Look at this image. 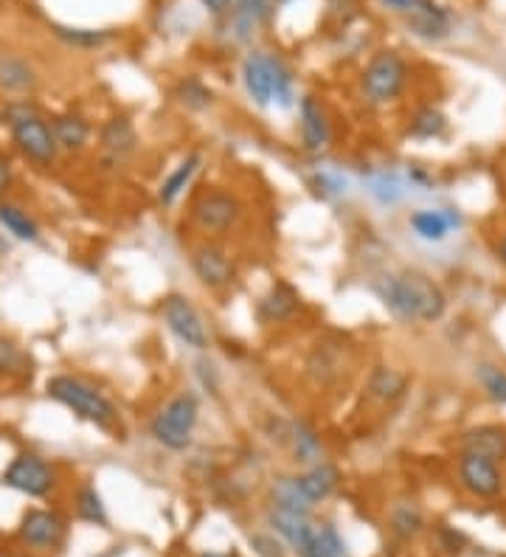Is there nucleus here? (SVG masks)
I'll list each match as a JSON object with an SVG mask.
<instances>
[{
  "label": "nucleus",
  "instance_id": "1",
  "mask_svg": "<svg viewBox=\"0 0 506 557\" xmlns=\"http://www.w3.org/2000/svg\"><path fill=\"white\" fill-rule=\"evenodd\" d=\"M377 293L394 316L411 324H433L447 313L445 290L422 271L388 273L377 285Z\"/></svg>",
  "mask_w": 506,
  "mask_h": 557
},
{
  "label": "nucleus",
  "instance_id": "2",
  "mask_svg": "<svg viewBox=\"0 0 506 557\" xmlns=\"http://www.w3.org/2000/svg\"><path fill=\"white\" fill-rule=\"evenodd\" d=\"M242 85L259 107H293L296 91H293V74L276 54L253 51L242 62Z\"/></svg>",
  "mask_w": 506,
  "mask_h": 557
},
{
  "label": "nucleus",
  "instance_id": "3",
  "mask_svg": "<svg viewBox=\"0 0 506 557\" xmlns=\"http://www.w3.org/2000/svg\"><path fill=\"white\" fill-rule=\"evenodd\" d=\"M45 392L51 400H57L60 406L68 411H74L76 417L93 422L99 428H110L116 422V406L107 400L105 394L99 392L96 386L85 383L82 377L74 375H57L45 383Z\"/></svg>",
  "mask_w": 506,
  "mask_h": 557
},
{
  "label": "nucleus",
  "instance_id": "4",
  "mask_svg": "<svg viewBox=\"0 0 506 557\" xmlns=\"http://www.w3.org/2000/svg\"><path fill=\"white\" fill-rule=\"evenodd\" d=\"M3 121L9 124L17 150L34 164H51L57 158V141L51 136V124L40 119V113L29 102H12L3 110Z\"/></svg>",
  "mask_w": 506,
  "mask_h": 557
},
{
  "label": "nucleus",
  "instance_id": "5",
  "mask_svg": "<svg viewBox=\"0 0 506 557\" xmlns=\"http://www.w3.org/2000/svg\"><path fill=\"white\" fill-rule=\"evenodd\" d=\"M200 417V400L197 394L183 392L172 397L152 420V437L158 445L169 451H186L192 445L194 425Z\"/></svg>",
  "mask_w": 506,
  "mask_h": 557
},
{
  "label": "nucleus",
  "instance_id": "6",
  "mask_svg": "<svg viewBox=\"0 0 506 557\" xmlns=\"http://www.w3.org/2000/svg\"><path fill=\"white\" fill-rule=\"evenodd\" d=\"M405 82H408V62L402 60L397 51H380L366 65L363 79H360V91L369 105H388V102L400 99Z\"/></svg>",
  "mask_w": 506,
  "mask_h": 557
},
{
  "label": "nucleus",
  "instance_id": "7",
  "mask_svg": "<svg viewBox=\"0 0 506 557\" xmlns=\"http://www.w3.org/2000/svg\"><path fill=\"white\" fill-rule=\"evenodd\" d=\"M242 211H245V206H242V200L234 192L211 186V189L194 197L192 220L200 231L223 237V234L237 228V223L242 220Z\"/></svg>",
  "mask_w": 506,
  "mask_h": 557
},
{
  "label": "nucleus",
  "instance_id": "8",
  "mask_svg": "<svg viewBox=\"0 0 506 557\" xmlns=\"http://www.w3.org/2000/svg\"><path fill=\"white\" fill-rule=\"evenodd\" d=\"M161 318H164L166 330L178 338L183 347L203 352L209 349V330L203 324V316L197 313L189 296L183 293H169L161 302Z\"/></svg>",
  "mask_w": 506,
  "mask_h": 557
},
{
  "label": "nucleus",
  "instance_id": "9",
  "mask_svg": "<svg viewBox=\"0 0 506 557\" xmlns=\"http://www.w3.org/2000/svg\"><path fill=\"white\" fill-rule=\"evenodd\" d=\"M3 484L31 498H45L57 487V473L37 453H20L3 473Z\"/></svg>",
  "mask_w": 506,
  "mask_h": 557
},
{
  "label": "nucleus",
  "instance_id": "10",
  "mask_svg": "<svg viewBox=\"0 0 506 557\" xmlns=\"http://www.w3.org/2000/svg\"><path fill=\"white\" fill-rule=\"evenodd\" d=\"M192 271L209 290H228L237 282V265L217 242H200L192 251Z\"/></svg>",
  "mask_w": 506,
  "mask_h": 557
},
{
  "label": "nucleus",
  "instance_id": "11",
  "mask_svg": "<svg viewBox=\"0 0 506 557\" xmlns=\"http://www.w3.org/2000/svg\"><path fill=\"white\" fill-rule=\"evenodd\" d=\"M456 473H459V484L470 496L476 498H498L504 490V473L498 462H490L484 456H473V453H459L456 462Z\"/></svg>",
  "mask_w": 506,
  "mask_h": 557
},
{
  "label": "nucleus",
  "instance_id": "12",
  "mask_svg": "<svg viewBox=\"0 0 506 557\" xmlns=\"http://www.w3.org/2000/svg\"><path fill=\"white\" fill-rule=\"evenodd\" d=\"M65 518L54 510H29L20 521V541L31 549H57L65 541Z\"/></svg>",
  "mask_w": 506,
  "mask_h": 557
},
{
  "label": "nucleus",
  "instance_id": "13",
  "mask_svg": "<svg viewBox=\"0 0 506 557\" xmlns=\"http://www.w3.org/2000/svg\"><path fill=\"white\" fill-rule=\"evenodd\" d=\"M298 130H301V144L307 152H324L332 141V127H329L327 110L315 96H304L298 105Z\"/></svg>",
  "mask_w": 506,
  "mask_h": 557
},
{
  "label": "nucleus",
  "instance_id": "14",
  "mask_svg": "<svg viewBox=\"0 0 506 557\" xmlns=\"http://www.w3.org/2000/svg\"><path fill=\"white\" fill-rule=\"evenodd\" d=\"M459 453H473V456H484L490 462H506V428L495 425V422H484V425H473L459 437Z\"/></svg>",
  "mask_w": 506,
  "mask_h": 557
},
{
  "label": "nucleus",
  "instance_id": "15",
  "mask_svg": "<svg viewBox=\"0 0 506 557\" xmlns=\"http://www.w3.org/2000/svg\"><path fill=\"white\" fill-rule=\"evenodd\" d=\"M99 144H102V155H105L107 164L121 166L127 164L138 150V136H135L133 121L127 116H116L102 127L99 133Z\"/></svg>",
  "mask_w": 506,
  "mask_h": 557
},
{
  "label": "nucleus",
  "instance_id": "16",
  "mask_svg": "<svg viewBox=\"0 0 506 557\" xmlns=\"http://www.w3.org/2000/svg\"><path fill=\"white\" fill-rule=\"evenodd\" d=\"M408 226L422 242H445L462 228V214L456 209H417L408 217Z\"/></svg>",
  "mask_w": 506,
  "mask_h": 557
},
{
  "label": "nucleus",
  "instance_id": "17",
  "mask_svg": "<svg viewBox=\"0 0 506 557\" xmlns=\"http://www.w3.org/2000/svg\"><path fill=\"white\" fill-rule=\"evenodd\" d=\"M298 310H301V299H298L296 290L284 285V282H276L270 287L268 293L259 299V307H256V313L265 324H284V321L296 318Z\"/></svg>",
  "mask_w": 506,
  "mask_h": 557
},
{
  "label": "nucleus",
  "instance_id": "18",
  "mask_svg": "<svg viewBox=\"0 0 506 557\" xmlns=\"http://www.w3.org/2000/svg\"><path fill=\"white\" fill-rule=\"evenodd\" d=\"M408 383H411L408 375L402 369H397V366H377L369 375V380H366V394L380 406H391V403H397V400L405 397Z\"/></svg>",
  "mask_w": 506,
  "mask_h": 557
},
{
  "label": "nucleus",
  "instance_id": "19",
  "mask_svg": "<svg viewBox=\"0 0 506 557\" xmlns=\"http://www.w3.org/2000/svg\"><path fill=\"white\" fill-rule=\"evenodd\" d=\"M296 482L301 487V493L310 498L313 504H318V501H324V498H329L338 490L341 473H338V467L329 465V462H315V465H310V470H304L301 476H296Z\"/></svg>",
  "mask_w": 506,
  "mask_h": 557
},
{
  "label": "nucleus",
  "instance_id": "20",
  "mask_svg": "<svg viewBox=\"0 0 506 557\" xmlns=\"http://www.w3.org/2000/svg\"><path fill=\"white\" fill-rule=\"evenodd\" d=\"M203 164V158H200V152H192V155H186L183 161H180L172 172H169V178H166L161 186H158V203L161 206H175L178 203V197L192 186L194 175H197V169Z\"/></svg>",
  "mask_w": 506,
  "mask_h": 557
},
{
  "label": "nucleus",
  "instance_id": "21",
  "mask_svg": "<svg viewBox=\"0 0 506 557\" xmlns=\"http://www.w3.org/2000/svg\"><path fill=\"white\" fill-rule=\"evenodd\" d=\"M405 23L422 40H445L450 34V15L433 0H425V6L419 9L417 15L405 17Z\"/></svg>",
  "mask_w": 506,
  "mask_h": 557
},
{
  "label": "nucleus",
  "instance_id": "22",
  "mask_svg": "<svg viewBox=\"0 0 506 557\" xmlns=\"http://www.w3.org/2000/svg\"><path fill=\"white\" fill-rule=\"evenodd\" d=\"M37 85V71L31 62L15 54H0V91L6 93H29Z\"/></svg>",
  "mask_w": 506,
  "mask_h": 557
},
{
  "label": "nucleus",
  "instance_id": "23",
  "mask_svg": "<svg viewBox=\"0 0 506 557\" xmlns=\"http://www.w3.org/2000/svg\"><path fill=\"white\" fill-rule=\"evenodd\" d=\"M51 136L57 141V150L65 152H79L90 138V124L82 116L65 113L51 121Z\"/></svg>",
  "mask_w": 506,
  "mask_h": 557
},
{
  "label": "nucleus",
  "instance_id": "24",
  "mask_svg": "<svg viewBox=\"0 0 506 557\" xmlns=\"http://www.w3.org/2000/svg\"><path fill=\"white\" fill-rule=\"evenodd\" d=\"M270 524H273V529H276V532H279L284 541L290 543L296 552L307 543L310 532H313L310 515L282 510V507H273V510H270Z\"/></svg>",
  "mask_w": 506,
  "mask_h": 557
},
{
  "label": "nucleus",
  "instance_id": "25",
  "mask_svg": "<svg viewBox=\"0 0 506 557\" xmlns=\"http://www.w3.org/2000/svg\"><path fill=\"white\" fill-rule=\"evenodd\" d=\"M473 375H476L478 389L484 392V397H487L490 403L506 406V369L501 363L478 361Z\"/></svg>",
  "mask_w": 506,
  "mask_h": 557
},
{
  "label": "nucleus",
  "instance_id": "26",
  "mask_svg": "<svg viewBox=\"0 0 506 557\" xmlns=\"http://www.w3.org/2000/svg\"><path fill=\"white\" fill-rule=\"evenodd\" d=\"M0 226L20 242L40 240V226L34 223V217H29V211H23L15 203H0Z\"/></svg>",
  "mask_w": 506,
  "mask_h": 557
},
{
  "label": "nucleus",
  "instance_id": "27",
  "mask_svg": "<svg viewBox=\"0 0 506 557\" xmlns=\"http://www.w3.org/2000/svg\"><path fill=\"white\" fill-rule=\"evenodd\" d=\"M343 372L341 352L332 344H318L307 361V375L315 377V383H332Z\"/></svg>",
  "mask_w": 506,
  "mask_h": 557
},
{
  "label": "nucleus",
  "instance_id": "28",
  "mask_svg": "<svg viewBox=\"0 0 506 557\" xmlns=\"http://www.w3.org/2000/svg\"><path fill=\"white\" fill-rule=\"evenodd\" d=\"M273 507H282V510L301 512V515H310L313 512V501L301 493L296 476H284L273 482Z\"/></svg>",
  "mask_w": 506,
  "mask_h": 557
},
{
  "label": "nucleus",
  "instance_id": "29",
  "mask_svg": "<svg viewBox=\"0 0 506 557\" xmlns=\"http://www.w3.org/2000/svg\"><path fill=\"white\" fill-rule=\"evenodd\" d=\"M290 445H293L296 462H301V465L321 462V439L315 437V431L307 422H293L290 425Z\"/></svg>",
  "mask_w": 506,
  "mask_h": 557
},
{
  "label": "nucleus",
  "instance_id": "30",
  "mask_svg": "<svg viewBox=\"0 0 506 557\" xmlns=\"http://www.w3.org/2000/svg\"><path fill=\"white\" fill-rule=\"evenodd\" d=\"M445 127H447V119L442 110H436V107H422V110L414 113V119H411L408 136L419 138V141H431V138L442 136Z\"/></svg>",
  "mask_w": 506,
  "mask_h": 557
},
{
  "label": "nucleus",
  "instance_id": "31",
  "mask_svg": "<svg viewBox=\"0 0 506 557\" xmlns=\"http://www.w3.org/2000/svg\"><path fill=\"white\" fill-rule=\"evenodd\" d=\"M76 512H79V518L88 521V524H99V527H105L107 524V512L105 504H102V496H99L96 487H90V484L79 490V496H76Z\"/></svg>",
  "mask_w": 506,
  "mask_h": 557
},
{
  "label": "nucleus",
  "instance_id": "32",
  "mask_svg": "<svg viewBox=\"0 0 506 557\" xmlns=\"http://www.w3.org/2000/svg\"><path fill=\"white\" fill-rule=\"evenodd\" d=\"M425 527V518H422V512L417 507H411V504H402L394 510L391 515V529L400 535V538H417L419 532Z\"/></svg>",
  "mask_w": 506,
  "mask_h": 557
},
{
  "label": "nucleus",
  "instance_id": "33",
  "mask_svg": "<svg viewBox=\"0 0 506 557\" xmlns=\"http://www.w3.org/2000/svg\"><path fill=\"white\" fill-rule=\"evenodd\" d=\"M54 34L60 37L62 43L74 48H102L110 40L107 31H93V29H65V26H54Z\"/></svg>",
  "mask_w": 506,
  "mask_h": 557
},
{
  "label": "nucleus",
  "instance_id": "34",
  "mask_svg": "<svg viewBox=\"0 0 506 557\" xmlns=\"http://www.w3.org/2000/svg\"><path fill=\"white\" fill-rule=\"evenodd\" d=\"M178 96L180 102L186 107H194V110H203V107L211 105V99H214V93L200 82V79H183L178 88Z\"/></svg>",
  "mask_w": 506,
  "mask_h": 557
},
{
  "label": "nucleus",
  "instance_id": "35",
  "mask_svg": "<svg viewBox=\"0 0 506 557\" xmlns=\"http://www.w3.org/2000/svg\"><path fill=\"white\" fill-rule=\"evenodd\" d=\"M23 363H26V355L12 341H3L0 338V375H17V372H23Z\"/></svg>",
  "mask_w": 506,
  "mask_h": 557
},
{
  "label": "nucleus",
  "instance_id": "36",
  "mask_svg": "<svg viewBox=\"0 0 506 557\" xmlns=\"http://www.w3.org/2000/svg\"><path fill=\"white\" fill-rule=\"evenodd\" d=\"M237 9H239V17H242L248 26L262 23V20H268L270 17L268 0H237Z\"/></svg>",
  "mask_w": 506,
  "mask_h": 557
},
{
  "label": "nucleus",
  "instance_id": "37",
  "mask_svg": "<svg viewBox=\"0 0 506 557\" xmlns=\"http://www.w3.org/2000/svg\"><path fill=\"white\" fill-rule=\"evenodd\" d=\"M372 195H377L383 203H394L402 195V183L394 175H380L372 181Z\"/></svg>",
  "mask_w": 506,
  "mask_h": 557
},
{
  "label": "nucleus",
  "instance_id": "38",
  "mask_svg": "<svg viewBox=\"0 0 506 557\" xmlns=\"http://www.w3.org/2000/svg\"><path fill=\"white\" fill-rule=\"evenodd\" d=\"M15 181V166L6 155H0V195H6V189Z\"/></svg>",
  "mask_w": 506,
  "mask_h": 557
},
{
  "label": "nucleus",
  "instance_id": "39",
  "mask_svg": "<svg viewBox=\"0 0 506 557\" xmlns=\"http://www.w3.org/2000/svg\"><path fill=\"white\" fill-rule=\"evenodd\" d=\"M206 9H209L211 15H225L228 12V6H231V0H200Z\"/></svg>",
  "mask_w": 506,
  "mask_h": 557
},
{
  "label": "nucleus",
  "instance_id": "40",
  "mask_svg": "<svg viewBox=\"0 0 506 557\" xmlns=\"http://www.w3.org/2000/svg\"><path fill=\"white\" fill-rule=\"evenodd\" d=\"M495 254H498V262L506 268V234L501 237V240L495 242Z\"/></svg>",
  "mask_w": 506,
  "mask_h": 557
},
{
  "label": "nucleus",
  "instance_id": "41",
  "mask_svg": "<svg viewBox=\"0 0 506 557\" xmlns=\"http://www.w3.org/2000/svg\"><path fill=\"white\" fill-rule=\"evenodd\" d=\"M203 557H223V555H203Z\"/></svg>",
  "mask_w": 506,
  "mask_h": 557
}]
</instances>
